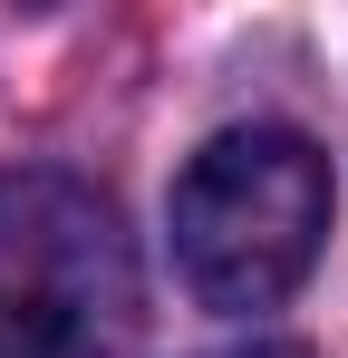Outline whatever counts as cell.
<instances>
[{
    "mask_svg": "<svg viewBox=\"0 0 348 358\" xmlns=\"http://www.w3.org/2000/svg\"><path fill=\"white\" fill-rule=\"evenodd\" d=\"M329 155L300 126H223L174 175L165 233L203 310H281L329 242Z\"/></svg>",
    "mask_w": 348,
    "mask_h": 358,
    "instance_id": "obj_1",
    "label": "cell"
},
{
    "mask_svg": "<svg viewBox=\"0 0 348 358\" xmlns=\"http://www.w3.org/2000/svg\"><path fill=\"white\" fill-rule=\"evenodd\" d=\"M136 252L78 175H0V358H126Z\"/></svg>",
    "mask_w": 348,
    "mask_h": 358,
    "instance_id": "obj_2",
    "label": "cell"
},
{
    "mask_svg": "<svg viewBox=\"0 0 348 358\" xmlns=\"http://www.w3.org/2000/svg\"><path fill=\"white\" fill-rule=\"evenodd\" d=\"M213 358H310L300 339H242V349H213Z\"/></svg>",
    "mask_w": 348,
    "mask_h": 358,
    "instance_id": "obj_3",
    "label": "cell"
}]
</instances>
